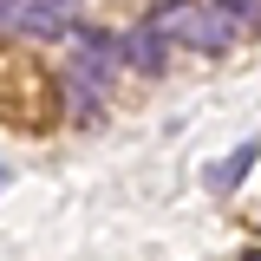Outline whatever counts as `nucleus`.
Here are the masks:
<instances>
[{
  "label": "nucleus",
  "mask_w": 261,
  "mask_h": 261,
  "mask_svg": "<svg viewBox=\"0 0 261 261\" xmlns=\"http://www.w3.org/2000/svg\"><path fill=\"white\" fill-rule=\"evenodd\" d=\"M144 27H157L163 39H183V46H196V53H209V59H222L228 39H235V27H228L216 7H196V0H157L150 13H144Z\"/></svg>",
  "instance_id": "nucleus-2"
},
{
  "label": "nucleus",
  "mask_w": 261,
  "mask_h": 261,
  "mask_svg": "<svg viewBox=\"0 0 261 261\" xmlns=\"http://www.w3.org/2000/svg\"><path fill=\"white\" fill-rule=\"evenodd\" d=\"M242 261H261V248H255V255H242Z\"/></svg>",
  "instance_id": "nucleus-7"
},
{
  "label": "nucleus",
  "mask_w": 261,
  "mask_h": 261,
  "mask_svg": "<svg viewBox=\"0 0 261 261\" xmlns=\"http://www.w3.org/2000/svg\"><path fill=\"white\" fill-rule=\"evenodd\" d=\"M255 157H261V144H242L235 157H222L216 170H209V183H216V190H235V183H242V176L255 170Z\"/></svg>",
  "instance_id": "nucleus-5"
},
{
  "label": "nucleus",
  "mask_w": 261,
  "mask_h": 261,
  "mask_svg": "<svg viewBox=\"0 0 261 261\" xmlns=\"http://www.w3.org/2000/svg\"><path fill=\"white\" fill-rule=\"evenodd\" d=\"M118 59H124L137 79H163V65H170V39H163L157 27H144V20H137V27L118 39Z\"/></svg>",
  "instance_id": "nucleus-4"
},
{
  "label": "nucleus",
  "mask_w": 261,
  "mask_h": 261,
  "mask_svg": "<svg viewBox=\"0 0 261 261\" xmlns=\"http://www.w3.org/2000/svg\"><path fill=\"white\" fill-rule=\"evenodd\" d=\"M79 7L65 0H0V33H27V39H59L72 33Z\"/></svg>",
  "instance_id": "nucleus-3"
},
{
  "label": "nucleus",
  "mask_w": 261,
  "mask_h": 261,
  "mask_svg": "<svg viewBox=\"0 0 261 261\" xmlns=\"http://www.w3.org/2000/svg\"><path fill=\"white\" fill-rule=\"evenodd\" d=\"M118 39L98 27H79L72 33V72H65V98H72V111L79 118H98V105L111 92V79H118Z\"/></svg>",
  "instance_id": "nucleus-1"
},
{
  "label": "nucleus",
  "mask_w": 261,
  "mask_h": 261,
  "mask_svg": "<svg viewBox=\"0 0 261 261\" xmlns=\"http://www.w3.org/2000/svg\"><path fill=\"white\" fill-rule=\"evenodd\" d=\"M228 27H261V0H209Z\"/></svg>",
  "instance_id": "nucleus-6"
}]
</instances>
